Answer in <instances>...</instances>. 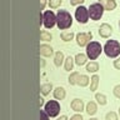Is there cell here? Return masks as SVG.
<instances>
[{
	"label": "cell",
	"instance_id": "cell-31",
	"mask_svg": "<svg viewBox=\"0 0 120 120\" xmlns=\"http://www.w3.org/2000/svg\"><path fill=\"white\" fill-rule=\"evenodd\" d=\"M114 66L116 68V69H119V70H120V58H119V59H116L115 61H114Z\"/></svg>",
	"mask_w": 120,
	"mask_h": 120
},
{
	"label": "cell",
	"instance_id": "cell-19",
	"mask_svg": "<svg viewBox=\"0 0 120 120\" xmlns=\"http://www.w3.org/2000/svg\"><path fill=\"white\" fill-rule=\"evenodd\" d=\"M89 84V78L86 75H80L79 76V80H78V85L80 86H86Z\"/></svg>",
	"mask_w": 120,
	"mask_h": 120
},
{
	"label": "cell",
	"instance_id": "cell-24",
	"mask_svg": "<svg viewBox=\"0 0 120 120\" xmlns=\"http://www.w3.org/2000/svg\"><path fill=\"white\" fill-rule=\"evenodd\" d=\"M115 6H116V3L114 1V0H108L105 9H106V10H114V9H115Z\"/></svg>",
	"mask_w": 120,
	"mask_h": 120
},
{
	"label": "cell",
	"instance_id": "cell-20",
	"mask_svg": "<svg viewBox=\"0 0 120 120\" xmlns=\"http://www.w3.org/2000/svg\"><path fill=\"white\" fill-rule=\"evenodd\" d=\"M73 65H74V59L71 58V56H68V58L65 59V70L70 71L71 69H73Z\"/></svg>",
	"mask_w": 120,
	"mask_h": 120
},
{
	"label": "cell",
	"instance_id": "cell-18",
	"mask_svg": "<svg viewBox=\"0 0 120 120\" xmlns=\"http://www.w3.org/2000/svg\"><path fill=\"white\" fill-rule=\"evenodd\" d=\"M98 85H99V76L98 75H94L91 78V85H90V91H94V90H96Z\"/></svg>",
	"mask_w": 120,
	"mask_h": 120
},
{
	"label": "cell",
	"instance_id": "cell-8",
	"mask_svg": "<svg viewBox=\"0 0 120 120\" xmlns=\"http://www.w3.org/2000/svg\"><path fill=\"white\" fill-rule=\"evenodd\" d=\"M93 34L91 33H79L76 35V41L80 46H85L89 44V41L91 40Z\"/></svg>",
	"mask_w": 120,
	"mask_h": 120
},
{
	"label": "cell",
	"instance_id": "cell-32",
	"mask_svg": "<svg viewBox=\"0 0 120 120\" xmlns=\"http://www.w3.org/2000/svg\"><path fill=\"white\" fill-rule=\"evenodd\" d=\"M82 1H84V0H71V5H76V4H80Z\"/></svg>",
	"mask_w": 120,
	"mask_h": 120
},
{
	"label": "cell",
	"instance_id": "cell-30",
	"mask_svg": "<svg viewBox=\"0 0 120 120\" xmlns=\"http://www.w3.org/2000/svg\"><path fill=\"white\" fill-rule=\"evenodd\" d=\"M70 120H82V116H81V115H79V114H76V115L71 116V119H70Z\"/></svg>",
	"mask_w": 120,
	"mask_h": 120
},
{
	"label": "cell",
	"instance_id": "cell-1",
	"mask_svg": "<svg viewBox=\"0 0 120 120\" xmlns=\"http://www.w3.org/2000/svg\"><path fill=\"white\" fill-rule=\"evenodd\" d=\"M73 22L71 15L68 13L66 10H59L56 14V24H58L59 29H68Z\"/></svg>",
	"mask_w": 120,
	"mask_h": 120
},
{
	"label": "cell",
	"instance_id": "cell-2",
	"mask_svg": "<svg viewBox=\"0 0 120 120\" xmlns=\"http://www.w3.org/2000/svg\"><path fill=\"white\" fill-rule=\"evenodd\" d=\"M104 51L109 58H115L120 54V44L116 40H109L104 46Z\"/></svg>",
	"mask_w": 120,
	"mask_h": 120
},
{
	"label": "cell",
	"instance_id": "cell-27",
	"mask_svg": "<svg viewBox=\"0 0 120 120\" xmlns=\"http://www.w3.org/2000/svg\"><path fill=\"white\" fill-rule=\"evenodd\" d=\"M106 120H118V115L114 111H110L106 114Z\"/></svg>",
	"mask_w": 120,
	"mask_h": 120
},
{
	"label": "cell",
	"instance_id": "cell-28",
	"mask_svg": "<svg viewBox=\"0 0 120 120\" xmlns=\"http://www.w3.org/2000/svg\"><path fill=\"white\" fill-rule=\"evenodd\" d=\"M40 119L41 120H49V115L45 110H40Z\"/></svg>",
	"mask_w": 120,
	"mask_h": 120
},
{
	"label": "cell",
	"instance_id": "cell-36",
	"mask_svg": "<svg viewBox=\"0 0 120 120\" xmlns=\"http://www.w3.org/2000/svg\"><path fill=\"white\" fill-rule=\"evenodd\" d=\"M45 6V0H41V9H44Z\"/></svg>",
	"mask_w": 120,
	"mask_h": 120
},
{
	"label": "cell",
	"instance_id": "cell-16",
	"mask_svg": "<svg viewBox=\"0 0 120 120\" xmlns=\"http://www.w3.org/2000/svg\"><path fill=\"white\" fill-rule=\"evenodd\" d=\"M79 76H80V74H79L78 71H75V73L70 74V76H69V84H70V85H75V84H78Z\"/></svg>",
	"mask_w": 120,
	"mask_h": 120
},
{
	"label": "cell",
	"instance_id": "cell-6",
	"mask_svg": "<svg viewBox=\"0 0 120 120\" xmlns=\"http://www.w3.org/2000/svg\"><path fill=\"white\" fill-rule=\"evenodd\" d=\"M75 18L81 24H85L89 19V10L86 9L85 6H79L76 10H75Z\"/></svg>",
	"mask_w": 120,
	"mask_h": 120
},
{
	"label": "cell",
	"instance_id": "cell-25",
	"mask_svg": "<svg viewBox=\"0 0 120 120\" xmlns=\"http://www.w3.org/2000/svg\"><path fill=\"white\" fill-rule=\"evenodd\" d=\"M40 38H41V40H45V41L51 40V35H50L49 33H46L45 30H43V31L40 33Z\"/></svg>",
	"mask_w": 120,
	"mask_h": 120
},
{
	"label": "cell",
	"instance_id": "cell-13",
	"mask_svg": "<svg viewBox=\"0 0 120 120\" xmlns=\"http://www.w3.org/2000/svg\"><path fill=\"white\" fill-rule=\"evenodd\" d=\"M98 108H96V104L93 103V101H89L88 105H86V112H88L89 115H94L96 112Z\"/></svg>",
	"mask_w": 120,
	"mask_h": 120
},
{
	"label": "cell",
	"instance_id": "cell-17",
	"mask_svg": "<svg viewBox=\"0 0 120 120\" xmlns=\"http://www.w3.org/2000/svg\"><path fill=\"white\" fill-rule=\"evenodd\" d=\"M75 63L78 64V65H84L86 63V55L84 54H78L75 56Z\"/></svg>",
	"mask_w": 120,
	"mask_h": 120
},
{
	"label": "cell",
	"instance_id": "cell-4",
	"mask_svg": "<svg viewBox=\"0 0 120 120\" xmlns=\"http://www.w3.org/2000/svg\"><path fill=\"white\" fill-rule=\"evenodd\" d=\"M104 13V6L101 5L100 3H95L91 4L89 8V16L93 19V20H99V19L103 16Z\"/></svg>",
	"mask_w": 120,
	"mask_h": 120
},
{
	"label": "cell",
	"instance_id": "cell-38",
	"mask_svg": "<svg viewBox=\"0 0 120 120\" xmlns=\"http://www.w3.org/2000/svg\"><path fill=\"white\" fill-rule=\"evenodd\" d=\"M119 114H120V109H119Z\"/></svg>",
	"mask_w": 120,
	"mask_h": 120
},
{
	"label": "cell",
	"instance_id": "cell-9",
	"mask_svg": "<svg viewBox=\"0 0 120 120\" xmlns=\"http://www.w3.org/2000/svg\"><path fill=\"white\" fill-rule=\"evenodd\" d=\"M112 33V28L109 24H106V22H104V24L100 25V29H99V34L103 38H108L110 36V34Z\"/></svg>",
	"mask_w": 120,
	"mask_h": 120
},
{
	"label": "cell",
	"instance_id": "cell-21",
	"mask_svg": "<svg viewBox=\"0 0 120 120\" xmlns=\"http://www.w3.org/2000/svg\"><path fill=\"white\" fill-rule=\"evenodd\" d=\"M52 89V85L51 84H44V85H41V88H40V91L43 95H48L49 93H50V90Z\"/></svg>",
	"mask_w": 120,
	"mask_h": 120
},
{
	"label": "cell",
	"instance_id": "cell-11",
	"mask_svg": "<svg viewBox=\"0 0 120 120\" xmlns=\"http://www.w3.org/2000/svg\"><path fill=\"white\" fill-rule=\"evenodd\" d=\"M40 54L43 56H50L52 54V48L50 46V45H40Z\"/></svg>",
	"mask_w": 120,
	"mask_h": 120
},
{
	"label": "cell",
	"instance_id": "cell-3",
	"mask_svg": "<svg viewBox=\"0 0 120 120\" xmlns=\"http://www.w3.org/2000/svg\"><path fill=\"white\" fill-rule=\"evenodd\" d=\"M101 51H103V49H101V45L98 41H90L86 45V55L90 60H95L100 55Z\"/></svg>",
	"mask_w": 120,
	"mask_h": 120
},
{
	"label": "cell",
	"instance_id": "cell-15",
	"mask_svg": "<svg viewBox=\"0 0 120 120\" xmlns=\"http://www.w3.org/2000/svg\"><path fill=\"white\" fill-rule=\"evenodd\" d=\"M63 61H64V54L61 51H58L55 54V58H54V63H55V65L56 66H60L63 64Z\"/></svg>",
	"mask_w": 120,
	"mask_h": 120
},
{
	"label": "cell",
	"instance_id": "cell-26",
	"mask_svg": "<svg viewBox=\"0 0 120 120\" xmlns=\"http://www.w3.org/2000/svg\"><path fill=\"white\" fill-rule=\"evenodd\" d=\"M61 4V0H49V5L50 8H58Z\"/></svg>",
	"mask_w": 120,
	"mask_h": 120
},
{
	"label": "cell",
	"instance_id": "cell-5",
	"mask_svg": "<svg viewBox=\"0 0 120 120\" xmlns=\"http://www.w3.org/2000/svg\"><path fill=\"white\" fill-rule=\"evenodd\" d=\"M44 110L48 112L49 116H56L59 114V111H60V105H59L58 101L50 100V101H48V103L45 104Z\"/></svg>",
	"mask_w": 120,
	"mask_h": 120
},
{
	"label": "cell",
	"instance_id": "cell-14",
	"mask_svg": "<svg viewBox=\"0 0 120 120\" xmlns=\"http://www.w3.org/2000/svg\"><path fill=\"white\" fill-rule=\"evenodd\" d=\"M98 70H99V64L95 61H90L86 65V71H89V73H95Z\"/></svg>",
	"mask_w": 120,
	"mask_h": 120
},
{
	"label": "cell",
	"instance_id": "cell-10",
	"mask_svg": "<svg viewBox=\"0 0 120 120\" xmlns=\"http://www.w3.org/2000/svg\"><path fill=\"white\" fill-rule=\"evenodd\" d=\"M71 109H73L74 111H81L82 109H84V103H82V100L74 99L71 101Z\"/></svg>",
	"mask_w": 120,
	"mask_h": 120
},
{
	"label": "cell",
	"instance_id": "cell-12",
	"mask_svg": "<svg viewBox=\"0 0 120 120\" xmlns=\"http://www.w3.org/2000/svg\"><path fill=\"white\" fill-rule=\"evenodd\" d=\"M54 96L58 100H63L64 98H65V89L64 88H56L55 90H54Z\"/></svg>",
	"mask_w": 120,
	"mask_h": 120
},
{
	"label": "cell",
	"instance_id": "cell-33",
	"mask_svg": "<svg viewBox=\"0 0 120 120\" xmlns=\"http://www.w3.org/2000/svg\"><path fill=\"white\" fill-rule=\"evenodd\" d=\"M99 3H100L101 5L104 6V9H105V6H106V3H108V0H99Z\"/></svg>",
	"mask_w": 120,
	"mask_h": 120
},
{
	"label": "cell",
	"instance_id": "cell-7",
	"mask_svg": "<svg viewBox=\"0 0 120 120\" xmlns=\"http://www.w3.org/2000/svg\"><path fill=\"white\" fill-rule=\"evenodd\" d=\"M43 22L45 25V28H52V26L55 25L56 22V16L54 15V13H52L51 10H46L43 15Z\"/></svg>",
	"mask_w": 120,
	"mask_h": 120
},
{
	"label": "cell",
	"instance_id": "cell-29",
	"mask_svg": "<svg viewBox=\"0 0 120 120\" xmlns=\"http://www.w3.org/2000/svg\"><path fill=\"white\" fill-rule=\"evenodd\" d=\"M114 95L116 98H120V85H116L114 88Z\"/></svg>",
	"mask_w": 120,
	"mask_h": 120
},
{
	"label": "cell",
	"instance_id": "cell-22",
	"mask_svg": "<svg viewBox=\"0 0 120 120\" xmlns=\"http://www.w3.org/2000/svg\"><path fill=\"white\" fill-rule=\"evenodd\" d=\"M95 99L98 100V103H99L100 105H105V104H106V96H105L104 94H100V93L95 94Z\"/></svg>",
	"mask_w": 120,
	"mask_h": 120
},
{
	"label": "cell",
	"instance_id": "cell-34",
	"mask_svg": "<svg viewBox=\"0 0 120 120\" xmlns=\"http://www.w3.org/2000/svg\"><path fill=\"white\" fill-rule=\"evenodd\" d=\"M66 119H68L66 116H65V115H63V116H60V118H58L56 120H66Z\"/></svg>",
	"mask_w": 120,
	"mask_h": 120
},
{
	"label": "cell",
	"instance_id": "cell-37",
	"mask_svg": "<svg viewBox=\"0 0 120 120\" xmlns=\"http://www.w3.org/2000/svg\"><path fill=\"white\" fill-rule=\"evenodd\" d=\"M90 120H98V119H95V118H93V119H90Z\"/></svg>",
	"mask_w": 120,
	"mask_h": 120
},
{
	"label": "cell",
	"instance_id": "cell-35",
	"mask_svg": "<svg viewBox=\"0 0 120 120\" xmlns=\"http://www.w3.org/2000/svg\"><path fill=\"white\" fill-rule=\"evenodd\" d=\"M43 104H44V99H43V98H40V99H39V105L41 106Z\"/></svg>",
	"mask_w": 120,
	"mask_h": 120
},
{
	"label": "cell",
	"instance_id": "cell-23",
	"mask_svg": "<svg viewBox=\"0 0 120 120\" xmlns=\"http://www.w3.org/2000/svg\"><path fill=\"white\" fill-rule=\"evenodd\" d=\"M73 38H74V33H71V31H63L61 33V39L64 41H70Z\"/></svg>",
	"mask_w": 120,
	"mask_h": 120
}]
</instances>
